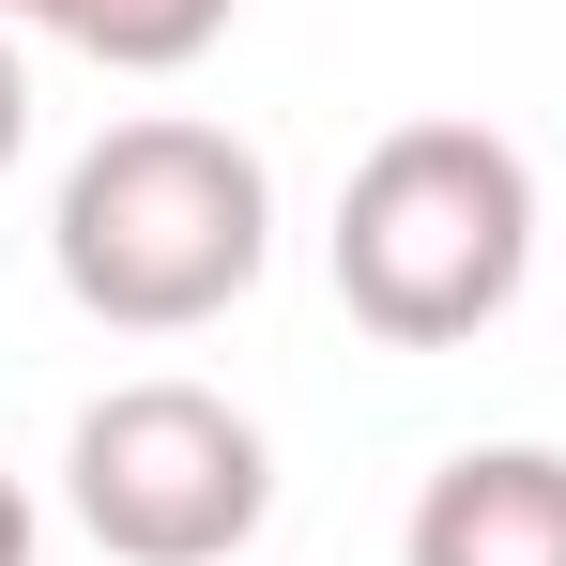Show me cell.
<instances>
[{
	"label": "cell",
	"instance_id": "277c9868",
	"mask_svg": "<svg viewBox=\"0 0 566 566\" xmlns=\"http://www.w3.org/2000/svg\"><path fill=\"white\" fill-rule=\"evenodd\" d=\"M398 566H566V444H460L413 490Z\"/></svg>",
	"mask_w": 566,
	"mask_h": 566
},
{
	"label": "cell",
	"instance_id": "8992f818",
	"mask_svg": "<svg viewBox=\"0 0 566 566\" xmlns=\"http://www.w3.org/2000/svg\"><path fill=\"white\" fill-rule=\"evenodd\" d=\"M15 154H31V62L0 46V169H15Z\"/></svg>",
	"mask_w": 566,
	"mask_h": 566
},
{
	"label": "cell",
	"instance_id": "5b68a950",
	"mask_svg": "<svg viewBox=\"0 0 566 566\" xmlns=\"http://www.w3.org/2000/svg\"><path fill=\"white\" fill-rule=\"evenodd\" d=\"M15 31H46V46H77L107 77H185L230 46V0H0Z\"/></svg>",
	"mask_w": 566,
	"mask_h": 566
},
{
	"label": "cell",
	"instance_id": "7a4b0ae2",
	"mask_svg": "<svg viewBox=\"0 0 566 566\" xmlns=\"http://www.w3.org/2000/svg\"><path fill=\"white\" fill-rule=\"evenodd\" d=\"M536 276V154L460 107L382 123L337 185V306L382 353H460Z\"/></svg>",
	"mask_w": 566,
	"mask_h": 566
},
{
	"label": "cell",
	"instance_id": "52a82bcc",
	"mask_svg": "<svg viewBox=\"0 0 566 566\" xmlns=\"http://www.w3.org/2000/svg\"><path fill=\"white\" fill-rule=\"evenodd\" d=\"M0 566H31V490L0 474Z\"/></svg>",
	"mask_w": 566,
	"mask_h": 566
},
{
	"label": "cell",
	"instance_id": "6da1fadb",
	"mask_svg": "<svg viewBox=\"0 0 566 566\" xmlns=\"http://www.w3.org/2000/svg\"><path fill=\"white\" fill-rule=\"evenodd\" d=\"M46 261H62V291L93 306L107 337H199L276 261V169L230 123L138 107V123H107L93 154L62 169Z\"/></svg>",
	"mask_w": 566,
	"mask_h": 566
},
{
	"label": "cell",
	"instance_id": "3957f363",
	"mask_svg": "<svg viewBox=\"0 0 566 566\" xmlns=\"http://www.w3.org/2000/svg\"><path fill=\"white\" fill-rule=\"evenodd\" d=\"M62 490H77V536L107 566H230L276 521V444H261L245 398L154 368V382H107L77 413Z\"/></svg>",
	"mask_w": 566,
	"mask_h": 566
}]
</instances>
